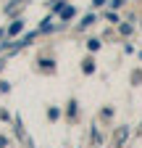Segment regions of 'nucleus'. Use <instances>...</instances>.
I'll return each instance as SVG.
<instances>
[{"label":"nucleus","instance_id":"nucleus-6","mask_svg":"<svg viewBox=\"0 0 142 148\" xmlns=\"http://www.w3.org/2000/svg\"><path fill=\"white\" fill-rule=\"evenodd\" d=\"M124 5V0H111V8H121Z\"/></svg>","mask_w":142,"mask_h":148},{"label":"nucleus","instance_id":"nucleus-2","mask_svg":"<svg viewBox=\"0 0 142 148\" xmlns=\"http://www.w3.org/2000/svg\"><path fill=\"white\" fill-rule=\"evenodd\" d=\"M92 21H95V13H90V16H84V21L79 24V29H84V27H90Z\"/></svg>","mask_w":142,"mask_h":148},{"label":"nucleus","instance_id":"nucleus-1","mask_svg":"<svg viewBox=\"0 0 142 148\" xmlns=\"http://www.w3.org/2000/svg\"><path fill=\"white\" fill-rule=\"evenodd\" d=\"M100 45H103V42L97 40V37H92V40L87 42V48H90V50H100Z\"/></svg>","mask_w":142,"mask_h":148},{"label":"nucleus","instance_id":"nucleus-7","mask_svg":"<svg viewBox=\"0 0 142 148\" xmlns=\"http://www.w3.org/2000/svg\"><path fill=\"white\" fill-rule=\"evenodd\" d=\"M92 3H95V5H105V0H92Z\"/></svg>","mask_w":142,"mask_h":148},{"label":"nucleus","instance_id":"nucleus-5","mask_svg":"<svg viewBox=\"0 0 142 148\" xmlns=\"http://www.w3.org/2000/svg\"><path fill=\"white\" fill-rule=\"evenodd\" d=\"M61 16H63V18H68V16H74V11H71V8H63V11H61Z\"/></svg>","mask_w":142,"mask_h":148},{"label":"nucleus","instance_id":"nucleus-3","mask_svg":"<svg viewBox=\"0 0 142 148\" xmlns=\"http://www.w3.org/2000/svg\"><path fill=\"white\" fill-rule=\"evenodd\" d=\"M84 71H87V74H92V71H95V64H92L90 58H87V61H84Z\"/></svg>","mask_w":142,"mask_h":148},{"label":"nucleus","instance_id":"nucleus-4","mask_svg":"<svg viewBox=\"0 0 142 148\" xmlns=\"http://www.w3.org/2000/svg\"><path fill=\"white\" fill-rule=\"evenodd\" d=\"M21 27H24V24H21V21H16V24H13V27H11V34H16V32H21Z\"/></svg>","mask_w":142,"mask_h":148}]
</instances>
